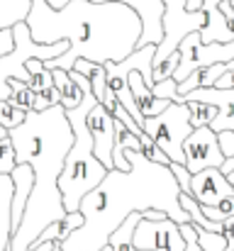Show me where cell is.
<instances>
[{
	"label": "cell",
	"mask_w": 234,
	"mask_h": 251,
	"mask_svg": "<svg viewBox=\"0 0 234 251\" xmlns=\"http://www.w3.org/2000/svg\"><path fill=\"white\" fill-rule=\"evenodd\" d=\"M37 44L69 42V51L54 61H44L47 71H74L78 59L93 64H120L134 49L144 32L142 17L125 2L71 0L54 10L47 0H32L25 20Z\"/></svg>",
	"instance_id": "cell-1"
},
{
	"label": "cell",
	"mask_w": 234,
	"mask_h": 251,
	"mask_svg": "<svg viewBox=\"0 0 234 251\" xmlns=\"http://www.w3.org/2000/svg\"><path fill=\"white\" fill-rule=\"evenodd\" d=\"M69 74L83 90V102L74 110H66V120L71 122V129H74V147L66 154L64 171L59 176V193H61L64 210L78 212L80 200L103 183V178L107 176V168L95 159L93 137H90L88 125H85V117L98 100L93 98V90H90V83L85 76H80L78 71H69Z\"/></svg>",
	"instance_id": "cell-4"
},
{
	"label": "cell",
	"mask_w": 234,
	"mask_h": 251,
	"mask_svg": "<svg viewBox=\"0 0 234 251\" xmlns=\"http://www.w3.org/2000/svg\"><path fill=\"white\" fill-rule=\"evenodd\" d=\"M183 100H198V102L215 105L217 117L210 122V129L215 134H222V132L234 134V88H198L183 95Z\"/></svg>",
	"instance_id": "cell-12"
},
{
	"label": "cell",
	"mask_w": 234,
	"mask_h": 251,
	"mask_svg": "<svg viewBox=\"0 0 234 251\" xmlns=\"http://www.w3.org/2000/svg\"><path fill=\"white\" fill-rule=\"evenodd\" d=\"M203 5H205V0H185L188 12H198V10H203Z\"/></svg>",
	"instance_id": "cell-34"
},
{
	"label": "cell",
	"mask_w": 234,
	"mask_h": 251,
	"mask_svg": "<svg viewBox=\"0 0 234 251\" xmlns=\"http://www.w3.org/2000/svg\"><path fill=\"white\" fill-rule=\"evenodd\" d=\"M17 166V161H15V149H12V142H10V137H5V139H0V173L2 176H10L12 171Z\"/></svg>",
	"instance_id": "cell-23"
},
{
	"label": "cell",
	"mask_w": 234,
	"mask_h": 251,
	"mask_svg": "<svg viewBox=\"0 0 234 251\" xmlns=\"http://www.w3.org/2000/svg\"><path fill=\"white\" fill-rule=\"evenodd\" d=\"M25 117H27L25 110H20V107L12 105L10 100H0V127L15 129V127H20V125L25 122Z\"/></svg>",
	"instance_id": "cell-19"
},
{
	"label": "cell",
	"mask_w": 234,
	"mask_h": 251,
	"mask_svg": "<svg viewBox=\"0 0 234 251\" xmlns=\"http://www.w3.org/2000/svg\"><path fill=\"white\" fill-rule=\"evenodd\" d=\"M29 88H32L37 95H42V93L52 90V88H54V76H52V71L42 69L39 74H34V76H32V81H29Z\"/></svg>",
	"instance_id": "cell-26"
},
{
	"label": "cell",
	"mask_w": 234,
	"mask_h": 251,
	"mask_svg": "<svg viewBox=\"0 0 234 251\" xmlns=\"http://www.w3.org/2000/svg\"><path fill=\"white\" fill-rule=\"evenodd\" d=\"M54 244H56V242H44V244H34V247H32L29 251H52V249H54Z\"/></svg>",
	"instance_id": "cell-35"
},
{
	"label": "cell",
	"mask_w": 234,
	"mask_h": 251,
	"mask_svg": "<svg viewBox=\"0 0 234 251\" xmlns=\"http://www.w3.org/2000/svg\"><path fill=\"white\" fill-rule=\"evenodd\" d=\"M100 251H110V247H105V249H100Z\"/></svg>",
	"instance_id": "cell-39"
},
{
	"label": "cell",
	"mask_w": 234,
	"mask_h": 251,
	"mask_svg": "<svg viewBox=\"0 0 234 251\" xmlns=\"http://www.w3.org/2000/svg\"><path fill=\"white\" fill-rule=\"evenodd\" d=\"M52 251H61V242H56V244H54V249Z\"/></svg>",
	"instance_id": "cell-38"
},
{
	"label": "cell",
	"mask_w": 234,
	"mask_h": 251,
	"mask_svg": "<svg viewBox=\"0 0 234 251\" xmlns=\"http://www.w3.org/2000/svg\"><path fill=\"white\" fill-rule=\"evenodd\" d=\"M134 247L142 251H183L185 239L181 234V225L171 217L166 220H139L134 229Z\"/></svg>",
	"instance_id": "cell-8"
},
{
	"label": "cell",
	"mask_w": 234,
	"mask_h": 251,
	"mask_svg": "<svg viewBox=\"0 0 234 251\" xmlns=\"http://www.w3.org/2000/svg\"><path fill=\"white\" fill-rule=\"evenodd\" d=\"M178 83L173 81V78H166V81H161V83H154V95L156 98H161V100H168V102H183V98L178 95Z\"/></svg>",
	"instance_id": "cell-25"
},
{
	"label": "cell",
	"mask_w": 234,
	"mask_h": 251,
	"mask_svg": "<svg viewBox=\"0 0 234 251\" xmlns=\"http://www.w3.org/2000/svg\"><path fill=\"white\" fill-rule=\"evenodd\" d=\"M178 61H181V54L176 51V54H171L166 61L154 64V83H161V81L171 78V76L176 74V69H178Z\"/></svg>",
	"instance_id": "cell-24"
},
{
	"label": "cell",
	"mask_w": 234,
	"mask_h": 251,
	"mask_svg": "<svg viewBox=\"0 0 234 251\" xmlns=\"http://www.w3.org/2000/svg\"><path fill=\"white\" fill-rule=\"evenodd\" d=\"M195 227V225H193ZM195 234H198V244L203 251H225L227 249V242L222 234H215V232H205L200 227H195Z\"/></svg>",
	"instance_id": "cell-22"
},
{
	"label": "cell",
	"mask_w": 234,
	"mask_h": 251,
	"mask_svg": "<svg viewBox=\"0 0 234 251\" xmlns=\"http://www.w3.org/2000/svg\"><path fill=\"white\" fill-rule=\"evenodd\" d=\"M188 195L195 198V202L200 207H215L225 198H232L234 188L230 178L220 168H205V171H198L190 176V193Z\"/></svg>",
	"instance_id": "cell-11"
},
{
	"label": "cell",
	"mask_w": 234,
	"mask_h": 251,
	"mask_svg": "<svg viewBox=\"0 0 234 251\" xmlns=\"http://www.w3.org/2000/svg\"><path fill=\"white\" fill-rule=\"evenodd\" d=\"M139 220H142V215H139V212H132V215L110 234V242H107L110 251H142L134 247V229H137Z\"/></svg>",
	"instance_id": "cell-16"
},
{
	"label": "cell",
	"mask_w": 234,
	"mask_h": 251,
	"mask_svg": "<svg viewBox=\"0 0 234 251\" xmlns=\"http://www.w3.org/2000/svg\"><path fill=\"white\" fill-rule=\"evenodd\" d=\"M220 171H222V173H230V171H234V156H232V159H227V161L222 164V168H220Z\"/></svg>",
	"instance_id": "cell-36"
},
{
	"label": "cell",
	"mask_w": 234,
	"mask_h": 251,
	"mask_svg": "<svg viewBox=\"0 0 234 251\" xmlns=\"http://www.w3.org/2000/svg\"><path fill=\"white\" fill-rule=\"evenodd\" d=\"M181 234L185 239V249L183 251H203L200 244H198V234H195V227L188 222V225H181Z\"/></svg>",
	"instance_id": "cell-28"
},
{
	"label": "cell",
	"mask_w": 234,
	"mask_h": 251,
	"mask_svg": "<svg viewBox=\"0 0 234 251\" xmlns=\"http://www.w3.org/2000/svg\"><path fill=\"white\" fill-rule=\"evenodd\" d=\"M54 10H61L66 2L71 0H47ZM90 2H112V0H90ZM117 2H125L130 5L132 10L139 12L142 17V25H144V32L137 42V49L147 47V44H158L161 37H163V27H161V17H163V0H117Z\"/></svg>",
	"instance_id": "cell-9"
},
{
	"label": "cell",
	"mask_w": 234,
	"mask_h": 251,
	"mask_svg": "<svg viewBox=\"0 0 234 251\" xmlns=\"http://www.w3.org/2000/svg\"><path fill=\"white\" fill-rule=\"evenodd\" d=\"M12 49H15V32H12V27L10 29H0V59L7 56Z\"/></svg>",
	"instance_id": "cell-30"
},
{
	"label": "cell",
	"mask_w": 234,
	"mask_h": 251,
	"mask_svg": "<svg viewBox=\"0 0 234 251\" xmlns=\"http://www.w3.org/2000/svg\"><path fill=\"white\" fill-rule=\"evenodd\" d=\"M12 195H15L12 178L0 173V251H10L12 242Z\"/></svg>",
	"instance_id": "cell-13"
},
{
	"label": "cell",
	"mask_w": 234,
	"mask_h": 251,
	"mask_svg": "<svg viewBox=\"0 0 234 251\" xmlns=\"http://www.w3.org/2000/svg\"><path fill=\"white\" fill-rule=\"evenodd\" d=\"M139 154L144 156V159H149L152 164H161V166H171V159L156 147L154 139H149L147 134H142L139 137Z\"/></svg>",
	"instance_id": "cell-20"
},
{
	"label": "cell",
	"mask_w": 234,
	"mask_h": 251,
	"mask_svg": "<svg viewBox=\"0 0 234 251\" xmlns=\"http://www.w3.org/2000/svg\"><path fill=\"white\" fill-rule=\"evenodd\" d=\"M7 88H10V102L12 105H17L20 110H25V112H34V100H37V95H34V90L29 88L27 83H22V81H15V78H10L7 81Z\"/></svg>",
	"instance_id": "cell-17"
},
{
	"label": "cell",
	"mask_w": 234,
	"mask_h": 251,
	"mask_svg": "<svg viewBox=\"0 0 234 251\" xmlns=\"http://www.w3.org/2000/svg\"><path fill=\"white\" fill-rule=\"evenodd\" d=\"M183 154H185V168L190 173L205 168H222V164L227 161L220 149V139L210 127L193 129V134L183 142Z\"/></svg>",
	"instance_id": "cell-7"
},
{
	"label": "cell",
	"mask_w": 234,
	"mask_h": 251,
	"mask_svg": "<svg viewBox=\"0 0 234 251\" xmlns=\"http://www.w3.org/2000/svg\"><path fill=\"white\" fill-rule=\"evenodd\" d=\"M130 171H107L103 183L90 190L78 212L83 215V227L61 242V251H100L107 247L110 234L132 215L144 210H161L176 225H188L190 217L181 210L178 195L181 185L168 166L152 164L139 151H125Z\"/></svg>",
	"instance_id": "cell-2"
},
{
	"label": "cell",
	"mask_w": 234,
	"mask_h": 251,
	"mask_svg": "<svg viewBox=\"0 0 234 251\" xmlns=\"http://www.w3.org/2000/svg\"><path fill=\"white\" fill-rule=\"evenodd\" d=\"M171 173L176 176V180H178V185H181V193H190V171L183 166V164H171Z\"/></svg>",
	"instance_id": "cell-27"
},
{
	"label": "cell",
	"mask_w": 234,
	"mask_h": 251,
	"mask_svg": "<svg viewBox=\"0 0 234 251\" xmlns=\"http://www.w3.org/2000/svg\"><path fill=\"white\" fill-rule=\"evenodd\" d=\"M200 210H203V215H205L210 222H225V220L234 217V195L232 198H225V200L217 202L215 207H200Z\"/></svg>",
	"instance_id": "cell-21"
},
{
	"label": "cell",
	"mask_w": 234,
	"mask_h": 251,
	"mask_svg": "<svg viewBox=\"0 0 234 251\" xmlns=\"http://www.w3.org/2000/svg\"><path fill=\"white\" fill-rule=\"evenodd\" d=\"M142 129H144V134L149 139H154L156 147L171 159V164H183L185 166L183 142L193 134L190 110H188L185 102H171L156 117H147Z\"/></svg>",
	"instance_id": "cell-5"
},
{
	"label": "cell",
	"mask_w": 234,
	"mask_h": 251,
	"mask_svg": "<svg viewBox=\"0 0 234 251\" xmlns=\"http://www.w3.org/2000/svg\"><path fill=\"white\" fill-rule=\"evenodd\" d=\"M7 137L15 149V161L27 164L34 176V185L27 198L22 222L12 234L10 251H29L49 225L66 217L59 176L64 171L66 154L74 147V129L66 120V110L61 105H52L42 112H27L20 127L7 129Z\"/></svg>",
	"instance_id": "cell-3"
},
{
	"label": "cell",
	"mask_w": 234,
	"mask_h": 251,
	"mask_svg": "<svg viewBox=\"0 0 234 251\" xmlns=\"http://www.w3.org/2000/svg\"><path fill=\"white\" fill-rule=\"evenodd\" d=\"M208 17L203 10L198 12H188L185 10V0H163V17H161V27H163V37L156 44V56L154 64L166 61L171 54L178 51V44L193 34L200 32L205 27Z\"/></svg>",
	"instance_id": "cell-6"
},
{
	"label": "cell",
	"mask_w": 234,
	"mask_h": 251,
	"mask_svg": "<svg viewBox=\"0 0 234 251\" xmlns=\"http://www.w3.org/2000/svg\"><path fill=\"white\" fill-rule=\"evenodd\" d=\"M222 237H225V242H227V249L225 251H234V217L222 222Z\"/></svg>",
	"instance_id": "cell-32"
},
{
	"label": "cell",
	"mask_w": 234,
	"mask_h": 251,
	"mask_svg": "<svg viewBox=\"0 0 234 251\" xmlns=\"http://www.w3.org/2000/svg\"><path fill=\"white\" fill-rule=\"evenodd\" d=\"M190 110V125L193 129L198 127H210V122L217 117V107L215 105H208V102H198V100H183Z\"/></svg>",
	"instance_id": "cell-18"
},
{
	"label": "cell",
	"mask_w": 234,
	"mask_h": 251,
	"mask_svg": "<svg viewBox=\"0 0 234 251\" xmlns=\"http://www.w3.org/2000/svg\"><path fill=\"white\" fill-rule=\"evenodd\" d=\"M52 76H54V88L59 90V105H61L64 110L78 107V105L83 102V90H80V85L71 78V74L54 69Z\"/></svg>",
	"instance_id": "cell-14"
},
{
	"label": "cell",
	"mask_w": 234,
	"mask_h": 251,
	"mask_svg": "<svg viewBox=\"0 0 234 251\" xmlns=\"http://www.w3.org/2000/svg\"><path fill=\"white\" fill-rule=\"evenodd\" d=\"M85 125H88V132L93 137V151H95V159L112 171V147H115V120L112 115L100 105L95 102L85 117Z\"/></svg>",
	"instance_id": "cell-10"
},
{
	"label": "cell",
	"mask_w": 234,
	"mask_h": 251,
	"mask_svg": "<svg viewBox=\"0 0 234 251\" xmlns=\"http://www.w3.org/2000/svg\"><path fill=\"white\" fill-rule=\"evenodd\" d=\"M232 5H234V0H232Z\"/></svg>",
	"instance_id": "cell-40"
},
{
	"label": "cell",
	"mask_w": 234,
	"mask_h": 251,
	"mask_svg": "<svg viewBox=\"0 0 234 251\" xmlns=\"http://www.w3.org/2000/svg\"><path fill=\"white\" fill-rule=\"evenodd\" d=\"M217 7H220V12L225 15L227 32L232 34V39H234V5H232V0H220V2H217Z\"/></svg>",
	"instance_id": "cell-29"
},
{
	"label": "cell",
	"mask_w": 234,
	"mask_h": 251,
	"mask_svg": "<svg viewBox=\"0 0 234 251\" xmlns=\"http://www.w3.org/2000/svg\"><path fill=\"white\" fill-rule=\"evenodd\" d=\"M142 215V220H152V222H156V220H166L168 215L166 212H161V210H144V212H139Z\"/></svg>",
	"instance_id": "cell-33"
},
{
	"label": "cell",
	"mask_w": 234,
	"mask_h": 251,
	"mask_svg": "<svg viewBox=\"0 0 234 251\" xmlns=\"http://www.w3.org/2000/svg\"><path fill=\"white\" fill-rule=\"evenodd\" d=\"M74 71H78L80 76L88 78L90 83V90H93V98L98 102L105 100V90H107V74H105V66L103 64H93V61H83L78 59L74 64Z\"/></svg>",
	"instance_id": "cell-15"
},
{
	"label": "cell",
	"mask_w": 234,
	"mask_h": 251,
	"mask_svg": "<svg viewBox=\"0 0 234 251\" xmlns=\"http://www.w3.org/2000/svg\"><path fill=\"white\" fill-rule=\"evenodd\" d=\"M227 178H230V183H232V188H234V171H230V173H225Z\"/></svg>",
	"instance_id": "cell-37"
},
{
	"label": "cell",
	"mask_w": 234,
	"mask_h": 251,
	"mask_svg": "<svg viewBox=\"0 0 234 251\" xmlns=\"http://www.w3.org/2000/svg\"><path fill=\"white\" fill-rule=\"evenodd\" d=\"M217 139H220V149H222L225 159H232L234 156V134L232 132H222V134H217Z\"/></svg>",
	"instance_id": "cell-31"
}]
</instances>
